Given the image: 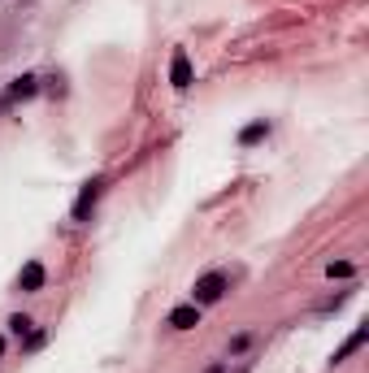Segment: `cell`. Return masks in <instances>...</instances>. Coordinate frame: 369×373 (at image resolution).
<instances>
[{"label": "cell", "instance_id": "1", "mask_svg": "<svg viewBox=\"0 0 369 373\" xmlns=\"http://www.w3.org/2000/svg\"><path fill=\"white\" fill-rule=\"evenodd\" d=\"M191 295H196V304H218L226 295V274H204Z\"/></svg>", "mask_w": 369, "mask_h": 373}, {"label": "cell", "instance_id": "3", "mask_svg": "<svg viewBox=\"0 0 369 373\" xmlns=\"http://www.w3.org/2000/svg\"><path fill=\"white\" fill-rule=\"evenodd\" d=\"M170 326H174V330H191V326H200V308H196V304L174 308V312H170Z\"/></svg>", "mask_w": 369, "mask_h": 373}, {"label": "cell", "instance_id": "10", "mask_svg": "<svg viewBox=\"0 0 369 373\" xmlns=\"http://www.w3.org/2000/svg\"><path fill=\"white\" fill-rule=\"evenodd\" d=\"M326 274H330V278H348V274H352V265H348V260H339V265H330Z\"/></svg>", "mask_w": 369, "mask_h": 373}, {"label": "cell", "instance_id": "9", "mask_svg": "<svg viewBox=\"0 0 369 373\" xmlns=\"http://www.w3.org/2000/svg\"><path fill=\"white\" fill-rule=\"evenodd\" d=\"M9 330H14L18 339H26V334H31V317H22V312H18V317H9Z\"/></svg>", "mask_w": 369, "mask_h": 373}, {"label": "cell", "instance_id": "5", "mask_svg": "<svg viewBox=\"0 0 369 373\" xmlns=\"http://www.w3.org/2000/svg\"><path fill=\"white\" fill-rule=\"evenodd\" d=\"M96 195H100V183L91 178V183L83 187V195H79V204H74V218H87V208L96 204Z\"/></svg>", "mask_w": 369, "mask_h": 373}, {"label": "cell", "instance_id": "11", "mask_svg": "<svg viewBox=\"0 0 369 373\" xmlns=\"http://www.w3.org/2000/svg\"><path fill=\"white\" fill-rule=\"evenodd\" d=\"M208 373H226V369H222V364H213V369H208Z\"/></svg>", "mask_w": 369, "mask_h": 373}, {"label": "cell", "instance_id": "7", "mask_svg": "<svg viewBox=\"0 0 369 373\" xmlns=\"http://www.w3.org/2000/svg\"><path fill=\"white\" fill-rule=\"evenodd\" d=\"M270 135V122H252V126H243V135H239V143L248 148V143H256V139H266Z\"/></svg>", "mask_w": 369, "mask_h": 373}, {"label": "cell", "instance_id": "12", "mask_svg": "<svg viewBox=\"0 0 369 373\" xmlns=\"http://www.w3.org/2000/svg\"><path fill=\"white\" fill-rule=\"evenodd\" d=\"M0 347H5V339H0Z\"/></svg>", "mask_w": 369, "mask_h": 373}, {"label": "cell", "instance_id": "4", "mask_svg": "<svg viewBox=\"0 0 369 373\" xmlns=\"http://www.w3.org/2000/svg\"><path fill=\"white\" fill-rule=\"evenodd\" d=\"M18 287H22V291H39V287H44V265H39V260L22 265V274H18Z\"/></svg>", "mask_w": 369, "mask_h": 373}, {"label": "cell", "instance_id": "2", "mask_svg": "<svg viewBox=\"0 0 369 373\" xmlns=\"http://www.w3.org/2000/svg\"><path fill=\"white\" fill-rule=\"evenodd\" d=\"M170 83L183 91V87H191V61H187V52L178 48L174 52V61H170Z\"/></svg>", "mask_w": 369, "mask_h": 373}, {"label": "cell", "instance_id": "6", "mask_svg": "<svg viewBox=\"0 0 369 373\" xmlns=\"http://www.w3.org/2000/svg\"><path fill=\"white\" fill-rule=\"evenodd\" d=\"M35 91H39V78H35V74H22V78L9 87V96H14V100H26V96H35Z\"/></svg>", "mask_w": 369, "mask_h": 373}, {"label": "cell", "instance_id": "8", "mask_svg": "<svg viewBox=\"0 0 369 373\" xmlns=\"http://www.w3.org/2000/svg\"><path fill=\"white\" fill-rule=\"evenodd\" d=\"M365 339H369V330H356V334H352V339H348V343H343V347L335 352V360H348V356H352V352H356V347H360Z\"/></svg>", "mask_w": 369, "mask_h": 373}]
</instances>
